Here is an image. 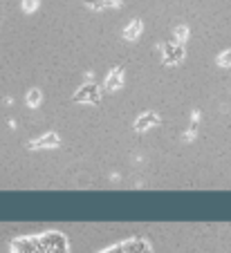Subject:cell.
I'll return each instance as SVG.
<instances>
[{"mask_svg": "<svg viewBox=\"0 0 231 253\" xmlns=\"http://www.w3.org/2000/svg\"><path fill=\"white\" fill-rule=\"evenodd\" d=\"M18 244L23 247V253H63L61 238H34Z\"/></svg>", "mask_w": 231, "mask_h": 253, "instance_id": "cell-1", "label": "cell"}, {"mask_svg": "<svg viewBox=\"0 0 231 253\" xmlns=\"http://www.w3.org/2000/svg\"><path fill=\"white\" fill-rule=\"evenodd\" d=\"M106 253H150V251L141 240H130V242H124L115 249H108Z\"/></svg>", "mask_w": 231, "mask_h": 253, "instance_id": "cell-2", "label": "cell"}, {"mask_svg": "<svg viewBox=\"0 0 231 253\" xmlns=\"http://www.w3.org/2000/svg\"><path fill=\"white\" fill-rule=\"evenodd\" d=\"M139 32H141V23H137V20H135V23H133V27L126 29V36H128V39H137V34H139Z\"/></svg>", "mask_w": 231, "mask_h": 253, "instance_id": "cell-3", "label": "cell"}, {"mask_svg": "<svg viewBox=\"0 0 231 253\" xmlns=\"http://www.w3.org/2000/svg\"><path fill=\"white\" fill-rule=\"evenodd\" d=\"M23 9L25 11H34L36 9V0H23Z\"/></svg>", "mask_w": 231, "mask_h": 253, "instance_id": "cell-4", "label": "cell"}, {"mask_svg": "<svg viewBox=\"0 0 231 253\" xmlns=\"http://www.w3.org/2000/svg\"><path fill=\"white\" fill-rule=\"evenodd\" d=\"M39 96H41L39 90H32V92H29V105H36V103H39Z\"/></svg>", "mask_w": 231, "mask_h": 253, "instance_id": "cell-5", "label": "cell"}, {"mask_svg": "<svg viewBox=\"0 0 231 253\" xmlns=\"http://www.w3.org/2000/svg\"><path fill=\"white\" fill-rule=\"evenodd\" d=\"M119 83H121V79H119V74H117V77H110V79H108L106 85H108V87H119Z\"/></svg>", "mask_w": 231, "mask_h": 253, "instance_id": "cell-6", "label": "cell"}]
</instances>
